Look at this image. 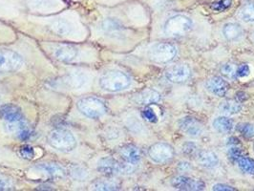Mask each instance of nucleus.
Instances as JSON below:
<instances>
[{
  "instance_id": "nucleus-26",
  "label": "nucleus",
  "mask_w": 254,
  "mask_h": 191,
  "mask_svg": "<svg viewBox=\"0 0 254 191\" xmlns=\"http://www.w3.org/2000/svg\"><path fill=\"white\" fill-rule=\"evenodd\" d=\"M239 16L245 22L254 21V0L245 4L239 11Z\"/></svg>"
},
{
  "instance_id": "nucleus-19",
  "label": "nucleus",
  "mask_w": 254,
  "mask_h": 191,
  "mask_svg": "<svg viewBox=\"0 0 254 191\" xmlns=\"http://www.w3.org/2000/svg\"><path fill=\"white\" fill-rule=\"evenodd\" d=\"M50 27H52V30L59 36H66L71 33L73 26L67 18L59 17L52 22Z\"/></svg>"
},
{
  "instance_id": "nucleus-28",
  "label": "nucleus",
  "mask_w": 254,
  "mask_h": 191,
  "mask_svg": "<svg viewBox=\"0 0 254 191\" xmlns=\"http://www.w3.org/2000/svg\"><path fill=\"white\" fill-rule=\"evenodd\" d=\"M236 130L245 138H254V125L252 124H249V123L239 124L236 127Z\"/></svg>"
},
{
  "instance_id": "nucleus-32",
  "label": "nucleus",
  "mask_w": 254,
  "mask_h": 191,
  "mask_svg": "<svg viewBox=\"0 0 254 191\" xmlns=\"http://www.w3.org/2000/svg\"><path fill=\"white\" fill-rule=\"evenodd\" d=\"M251 74V68L248 64H242L239 67H237L236 70V77H245Z\"/></svg>"
},
{
  "instance_id": "nucleus-12",
  "label": "nucleus",
  "mask_w": 254,
  "mask_h": 191,
  "mask_svg": "<svg viewBox=\"0 0 254 191\" xmlns=\"http://www.w3.org/2000/svg\"><path fill=\"white\" fill-rule=\"evenodd\" d=\"M0 118L11 124H19L23 122L21 109L14 104H4L0 107Z\"/></svg>"
},
{
  "instance_id": "nucleus-31",
  "label": "nucleus",
  "mask_w": 254,
  "mask_h": 191,
  "mask_svg": "<svg viewBox=\"0 0 254 191\" xmlns=\"http://www.w3.org/2000/svg\"><path fill=\"white\" fill-rule=\"evenodd\" d=\"M20 155L22 156V158L27 159V160H32L34 159L36 153H35V149L30 146V145H25V146H22L20 148Z\"/></svg>"
},
{
  "instance_id": "nucleus-3",
  "label": "nucleus",
  "mask_w": 254,
  "mask_h": 191,
  "mask_svg": "<svg viewBox=\"0 0 254 191\" xmlns=\"http://www.w3.org/2000/svg\"><path fill=\"white\" fill-rule=\"evenodd\" d=\"M193 26L190 18L185 14L170 16L164 26L165 35L169 37H181L189 33Z\"/></svg>"
},
{
  "instance_id": "nucleus-13",
  "label": "nucleus",
  "mask_w": 254,
  "mask_h": 191,
  "mask_svg": "<svg viewBox=\"0 0 254 191\" xmlns=\"http://www.w3.org/2000/svg\"><path fill=\"white\" fill-rule=\"evenodd\" d=\"M205 88L208 90L211 94L217 97H224L229 91L228 82L221 76H212L210 77L206 83Z\"/></svg>"
},
{
  "instance_id": "nucleus-24",
  "label": "nucleus",
  "mask_w": 254,
  "mask_h": 191,
  "mask_svg": "<svg viewBox=\"0 0 254 191\" xmlns=\"http://www.w3.org/2000/svg\"><path fill=\"white\" fill-rule=\"evenodd\" d=\"M241 26L237 23H227L223 27V35L228 40H235L242 36Z\"/></svg>"
},
{
  "instance_id": "nucleus-10",
  "label": "nucleus",
  "mask_w": 254,
  "mask_h": 191,
  "mask_svg": "<svg viewBox=\"0 0 254 191\" xmlns=\"http://www.w3.org/2000/svg\"><path fill=\"white\" fill-rule=\"evenodd\" d=\"M171 184L176 190L180 191H203L204 189V184L202 181L186 176L175 177Z\"/></svg>"
},
{
  "instance_id": "nucleus-25",
  "label": "nucleus",
  "mask_w": 254,
  "mask_h": 191,
  "mask_svg": "<svg viewBox=\"0 0 254 191\" xmlns=\"http://www.w3.org/2000/svg\"><path fill=\"white\" fill-rule=\"evenodd\" d=\"M120 185L114 180H99L92 185V190L95 191H117Z\"/></svg>"
},
{
  "instance_id": "nucleus-34",
  "label": "nucleus",
  "mask_w": 254,
  "mask_h": 191,
  "mask_svg": "<svg viewBox=\"0 0 254 191\" xmlns=\"http://www.w3.org/2000/svg\"><path fill=\"white\" fill-rule=\"evenodd\" d=\"M213 191H235L236 190L230 186L228 185H224V184H217L214 185L213 188H212Z\"/></svg>"
},
{
  "instance_id": "nucleus-27",
  "label": "nucleus",
  "mask_w": 254,
  "mask_h": 191,
  "mask_svg": "<svg viewBox=\"0 0 254 191\" xmlns=\"http://www.w3.org/2000/svg\"><path fill=\"white\" fill-rule=\"evenodd\" d=\"M236 161L242 171L249 174H254V160L240 156Z\"/></svg>"
},
{
  "instance_id": "nucleus-21",
  "label": "nucleus",
  "mask_w": 254,
  "mask_h": 191,
  "mask_svg": "<svg viewBox=\"0 0 254 191\" xmlns=\"http://www.w3.org/2000/svg\"><path fill=\"white\" fill-rule=\"evenodd\" d=\"M212 126L217 132L222 133V134H227L232 130L233 123L229 118H227L225 116H221L213 121Z\"/></svg>"
},
{
  "instance_id": "nucleus-11",
  "label": "nucleus",
  "mask_w": 254,
  "mask_h": 191,
  "mask_svg": "<svg viewBox=\"0 0 254 191\" xmlns=\"http://www.w3.org/2000/svg\"><path fill=\"white\" fill-rule=\"evenodd\" d=\"M179 127L181 130L190 137H198L203 133L202 124L192 117H185L180 120Z\"/></svg>"
},
{
  "instance_id": "nucleus-17",
  "label": "nucleus",
  "mask_w": 254,
  "mask_h": 191,
  "mask_svg": "<svg viewBox=\"0 0 254 191\" xmlns=\"http://www.w3.org/2000/svg\"><path fill=\"white\" fill-rule=\"evenodd\" d=\"M87 81V77L84 74L73 73L71 75L65 76L63 80L64 87L70 89H80Z\"/></svg>"
},
{
  "instance_id": "nucleus-5",
  "label": "nucleus",
  "mask_w": 254,
  "mask_h": 191,
  "mask_svg": "<svg viewBox=\"0 0 254 191\" xmlns=\"http://www.w3.org/2000/svg\"><path fill=\"white\" fill-rule=\"evenodd\" d=\"M177 55L176 47L167 42H160L153 46L149 51L150 60L156 64H167L174 60Z\"/></svg>"
},
{
  "instance_id": "nucleus-35",
  "label": "nucleus",
  "mask_w": 254,
  "mask_h": 191,
  "mask_svg": "<svg viewBox=\"0 0 254 191\" xmlns=\"http://www.w3.org/2000/svg\"><path fill=\"white\" fill-rule=\"evenodd\" d=\"M196 151H197V146H196V144L191 143V142L185 144V146H184V152L186 153V154L192 155V154H194Z\"/></svg>"
},
{
  "instance_id": "nucleus-14",
  "label": "nucleus",
  "mask_w": 254,
  "mask_h": 191,
  "mask_svg": "<svg viewBox=\"0 0 254 191\" xmlns=\"http://www.w3.org/2000/svg\"><path fill=\"white\" fill-rule=\"evenodd\" d=\"M26 6L36 12H49L61 6L60 0H23Z\"/></svg>"
},
{
  "instance_id": "nucleus-9",
  "label": "nucleus",
  "mask_w": 254,
  "mask_h": 191,
  "mask_svg": "<svg viewBox=\"0 0 254 191\" xmlns=\"http://www.w3.org/2000/svg\"><path fill=\"white\" fill-rule=\"evenodd\" d=\"M191 76L190 67L187 64H178L170 67L165 72L166 78L172 83L186 82Z\"/></svg>"
},
{
  "instance_id": "nucleus-33",
  "label": "nucleus",
  "mask_w": 254,
  "mask_h": 191,
  "mask_svg": "<svg viewBox=\"0 0 254 191\" xmlns=\"http://www.w3.org/2000/svg\"><path fill=\"white\" fill-rule=\"evenodd\" d=\"M142 116L145 120H147L150 123H157V121H158L157 115L155 114V112L151 108H145L142 112Z\"/></svg>"
},
{
  "instance_id": "nucleus-7",
  "label": "nucleus",
  "mask_w": 254,
  "mask_h": 191,
  "mask_svg": "<svg viewBox=\"0 0 254 191\" xmlns=\"http://www.w3.org/2000/svg\"><path fill=\"white\" fill-rule=\"evenodd\" d=\"M173 147L165 142H157L152 144L148 149V156L154 163L165 164L171 161L174 157Z\"/></svg>"
},
{
  "instance_id": "nucleus-16",
  "label": "nucleus",
  "mask_w": 254,
  "mask_h": 191,
  "mask_svg": "<svg viewBox=\"0 0 254 191\" xmlns=\"http://www.w3.org/2000/svg\"><path fill=\"white\" fill-rule=\"evenodd\" d=\"M120 154L122 156V158L131 165H136L137 163H139L140 160V149L132 144H128V145H125L120 149Z\"/></svg>"
},
{
  "instance_id": "nucleus-20",
  "label": "nucleus",
  "mask_w": 254,
  "mask_h": 191,
  "mask_svg": "<svg viewBox=\"0 0 254 191\" xmlns=\"http://www.w3.org/2000/svg\"><path fill=\"white\" fill-rule=\"evenodd\" d=\"M76 54H77V50L76 48L73 46H70V45L61 46L55 52L56 57L62 62L73 61L76 58Z\"/></svg>"
},
{
  "instance_id": "nucleus-15",
  "label": "nucleus",
  "mask_w": 254,
  "mask_h": 191,
  "mask_svg": "<svg viewBox=\"0 0 254 191\" xmlns=\"http://www.w3.org/2000/svg\"><path fill=\"white\" fill-rule=\"evenodd\" d=\"M161 100V95L153 89H144L135 96L134 101L140 105H150Z\"/></svg>"
},
{
  "instance_id": "nucleus-36",
  "label": "nucleus",
  "mask_w": 254,
  "mask_h": 191,
  "mask_svg": "<svg viewBox=\"0 0 254 191\" xmlns=\"http://www.w3.org/2000/svg\"><path fill=\"white\" fill-rule=\"evenodd\" d=\"M11 188V183L7 179L0 175V191H7Z\"/></svg>"
},
{
  "instance_id": "nucleus-8",
  "label": "nucleus",
  "mask_w": 254,
  "mask_h": 191,
  "mask_svg": "<svg viewBox=\"0 0 254 191\" xmlns=\"http://www.w3.org/2000/svg\"><path fill=\"white\" fill-rule=\"evenodd\" d=\"M23 64L21 57L10 50L0 51V72H12L18 70Z\"/></svg>"
},
{
  "instance_id": "nucleus-2",
  "label": "nucleus",
  "mask_w": 254,
  "mask_h": 191,
  "mask_svg": "<svg viewBox=\"0 0 254 191\" xmlns=\"http://www.w3.org/2000/svg\"><path fill=\"white\" fill-rule=\"evenodd\" d=\"M48 141L54 148L62 152H71L76 146V138L65 129H57L52 131L48 136Z\"/></svg>"
},
{
  "instance_id": "nucleus-37",
  "label": "nucleus",
  "mask_w": 254,
  "mask_h": 191,
  "mask_svg": "<svg viewBox=\"0 0 254 191\" xmlns=\"http://www.w3.org/2000/svg\"><path fill=\"white\" fill-rule=\"evenodd\" d=\"M229 156H230V158L237 160L241 156V151L238 147H231L229 149Z\"/></svg>"
},
{
  "instance_id": "nucleus-6",
  "label": "nucleus",
  "mask_w": 254,
  "mask_h": 191,
  "mask_svg": "<svg viewBox=\"0 0 254 191\" xmlns=\"http://www.w3.org/2000/svg\"><path fill=\"white\" fill-rule=\"evenodd\" d=\"M131 164H122L119 161L115 160L111 157H105L102 158L99 162L98 165V170L101 171L103 174L112 176L121 173L130 172L133 170Z\"/></svg>"
},
{
  "instance_id": "nucleus-23",
  "label": "nucleus",
  "mask_w": 254,
  "mask_h": 191,
  "mask_svg": "<svg viewBox=\"0 0 254 191\" xmlns=\"http://www.w3.org/2000/svg\"><path fill=\"white\" fill-rule=\"evenodd\" d=\"M36 167L41 171L46 172L47 174L51 175L52 177H55V178H62V177H64V174H65L64 168L61 166L56 165V164L44 163V164H39Z\"/></svg>"
},
{
  "instance_id": "nucleus-29",
  "label": "nucleus",
  "mask_w": 254,
  "mask_h": 191,
  "mask_svg": "<svg viewBox=\"0 0 254 191\" xmlns=\"http://www.w3.org/2000/svg\"><path fill=\"white\" fill-rule=\"evenodd\" d=\"M232 5V0H218L211 4V9L215 12H224Z\"/></svg>"
},
{
  "instance_id": "nucleus-18",
  "label": "nucleus",
  "mask_w": 254,
  "mask_h": 191,
  "mask_svg": "<svg viewBox=\"0 0 254 191\" xmlns=\"http://www.w3.org/2000/svg\"><path fill=\"white\" fill-rule=\"evenodd\" d=\"M197 160L198 163L205 168H213L219 164V159L216 154L207 150H203L198 153Z\"/></svg>"
},
{
  "instance_id": "nucleus-4",
  "label": "nucleus",
  "mask_w": 254,
  "mask_h": 191,
  "mask_svg": "<svg viewBox=\"0 0 254 191\" xmlns=\"http://www.w3.org/2000/svg\"><path fill=\"white\" fill-rule=\"evenodd\" d=\"M77 109L90 119H99L106 113L105 104L95 97H85L77 102Z\"/></svg>"
},
{
  "instance_id": "nucleus-30",
  "label": "nucleus",
  "mask_w": 254,
  "mask_h": 191,
  "mask_svg": "<svg viewBox=\"0 0 254 191\" xmlns=\"http://www.w3.org/2000/svg\"><path fill=\"white\" fill-rule=\"evenodd\" d=\"M236 70H237V67L234 64H226L221 67L222 75H224L228 78H235Z\"/></svg>"
},
{
  "instance_id": "nucleus-1",
  "label": "nucleus",
  "mask_w": 254,
  "mask_h": 191,
  "mask_svg": "<svg viewBox=\"0 0 254 191\" xmlns=\"http://www.w3.org/2000/svg\"><path fill=\"white\" fill-rule=\"evenodd\" d=\"M130 77L121 71H109L101 77L100 85L102 89L108 92H119L130 85Z\"/></svg>"
},
{
  "instance_id": "nucleus-22",
  "label": "nucleus",
  "mask_w": 254,
  "mask_h": 191,
  "mask_svg": "<svg viewBox=\"0 0 254 191\" xmlns=\"http://www.w3.org/2000/svg\"><path fill=\"white\" fill-rule=\"evenodd\" d=\"M241 104L240 102H236L234 100H226L221 102L219 106V110L224 115H236L241 111Z\"/></svg>"
}]
</instances>
